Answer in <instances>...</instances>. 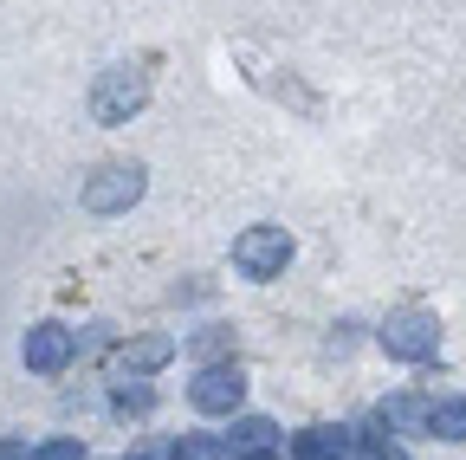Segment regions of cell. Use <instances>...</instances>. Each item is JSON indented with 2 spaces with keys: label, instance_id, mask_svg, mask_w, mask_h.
I'll return each mask as SVG.
<instances>
[{
  "label": "cell",
  "instance_id": "cell-1",
  "mask_svg": "<svg viewBox=\"0 0 466 460\" xmlns=\"http://www.w3.org/2000/svg\"><path fill=\"white\" fill-rule=\"evenodd\" d=\"M376 343H382V351H389L395 363H428V357L441 351V318H434V312H421V305L389 312Z\"/></svg>",
  "mask_w": 466,
  "mask_h": 460
},
{
  "label": "cell",
  "instance_id": "cell-2",
  "mask_svg": "<svg viewBox=\"0 0 466 460\" xmlns=\"http://www.w3.org/2000/svg\"><path fill=\"white\" fill-rule=\"evenodd\" d=\"M143 104H149L143 66H110V72L91 85V118H97V124H130Z\"/></svg>",
  "mask_w": 466,
  "mask_h": 460
},
{
  "label": "cell",
  "instance_id": "cell-3",
  "mask_svg": "<svg viewBox=\"0 0 466 460\" xmlns=\"http://www.w3.org/2000/svg\"><path fill=\"white\" fill-rule=\"evenodd\" d=\"M291 266V234L285 227H272V220H259V227H247L240 240H233V272H247V279H279Z\"/></svg>",
  "mask_w": 466,
  "mask_h": 460
},
{
  "label": "cell",
  "instance_id": "cell-4",
  "mask_svg": "<svg viewBox=\"0 0 466 460\" xmlns=\"http://www.w3.org/2000/svg\"><path fill=\"white\" fill-rule=\"evenodd\" d=\"M149 189V169L143 162H104L97 176L85 182V208L91 214H130Z\"/></svg>",
  "mask_w": 466,
  "mask_h": 460
},
{
  "label": "cell",
  "instance_id": "cell-5",
  "mask_svg": "<svg viewBox=\"0 0 466 460\" xmlns=\"http://www.w3.org/2000/svg\"><path fill=\"white\" fill-rule=\"evenodd\" d=\"M188 402L201 415H240V402H247V370L240 363H201L195 383H188Z\"/></svg>",
  "mask_w": 466,
  "mask_h": 460
},
{
  "label": "cell",
  "instance_id": "cell-6",
  "mask_svg": "<svg viewBox=\"0 0 466 460\" xmlns=\"http://www.w3.org/2000/svg\"><path fill=\"white\" fill-rule=\"evenodd\" d=\"M20 357H26V370H33V376H58V370L78 357V337L58 324V318H46V324H33V331L20 337Z\"/></svg>",
  "mask_w": 466,
  "mask_h": 460
},
{
  "label": "cell",
  "instance_id": "cell-7",
  "mask_svg": "<svg viewBox=\"0 0 466 460\" xmlns=\"http://www.w3.org/2000/svg\"><path fill=\"white\" fill-rule=\"evenodd\" d=\"M350 441H357V434H350V428H330V422H311V428H299V434H291V441H285V454H291V460H343V454H350Z\"/></svg>",
  "mask_w": 466,
  "mask_h": 460
},
{
  "label": "cell",
  "instance_id": "cell-8",
  "mask_svg": "<svg viewBox=\"0 0 466 460\" xmlns=\"http://www.w3.org/2000/svg\"><path fill=\"white\" fill-rule=\"evenodd\" d=\"M227 454L240 460V454H279V422L272 415H240L227 428Z\"/></svg>",
  "mask_w": 466,
  "mask_h": 460
},
{
  "label": "cell",
  "instance_id": "cell-9",
  "mask_svg": "<svg viewBox=\"0 0 466 460\" xmlns=\"http://www.w3.org/2000/svg\"><path fill=\"white\" fill-rule=\"evenodd\" d=\"M421 428H428L434 441H466V389L434 395V402H428V415H421Z\"/></svg>",
  "mask_w": 466,
  "mask_h": 460
},
{
  "label": "cell",
  "instance_id": "cell-10",
  "mask_svg": "<svg viewBox=\"0 0 466 460\" xmlns=\"http://www.w3.org/2000/svg\"><path fill=\"white\" fill-rule=\"evenodd\" d=\"M162 363H175V337H162V331L137 337L130 351H124V370H137V376H149V370H162Z\"/></svg>",
  "mask_w": 466,
  "mask_h": 460
},
{
  "label": "cell",
  "instance_id": "cell-11",
  "mask_svg": "<svg viewBox=\"0 0 466 460\" xmlns=\"http://www.w3.org/2000/svg\"><path fill=\"white\" fill-rule=\"evenodd\" d=\"M168 454H175V460H233V454H227V434H208V428L175 434V441H168Z\"/></svg>",
  "mask_w": 466,
  "mask_h": 460
},
{
  "label": "cell",
  "instance_id": "cell-12",
  "mask_svg": "<svg viewBox=\"0 0 466 460\" xmlns=\"http://www.w3.org/2000/svg\"><path fill=\"white\" fill-rule=\"evenodd\" d=\"M343 460H408V454H401V441H395V434H357Z\"/></svg>",
  "mask_w": 466,
  "mask_h": 460
},
{
  "label": "cell",
  "instance_id": "cell-13",
  "mask_svg": "<svg viewBox=\"0 0 466 460\" xmlns=\"http://www.w3.org/2000/svg\"><path fill=\"white\" fill-rule=\"evenodd\" d=\"M110 409H116V415H149V409H156V389H149V383H116Z\"/></svg>",
  "mask_w": 466,
  "mask_h": 460
},
{
  "label": "cell",
  "instance_id": "cell-14",
  "mask_svg": "<svg viewBox=\"0 0 466 460\" xmlns=\"http://www.w3.org/2000/svg\"><path fill=\"white\" fill-rule=\"evenodd\" d=\"M227 337H233L227 324H201L188 343H195V357H208V363H227V357H220V351H227Z\"/></svg>",
  "mask_w": 466,
  "mask_h": 460
},
{
  "label": "cell",
  "instance_id": "cell-15",
  "mask_svg": "<svg viewBox=\"0 0 466 460\" xmlns=\"http://www.w3.org/2000/svg\"><path fill=\"white\" fill-rule=\"evenodd\" d=\"M33 460H85V441L52 434V441H39V447H33Z\"/></svg>",
  "mask_w": 466,
  "mask_h": 460
},
{
  "label": "cell",
  "instance_id": "cell-16",
  "mask_svg": "<svg viewBox=\"0 0 466 460\" xmlns=\"http://www.w3.org/2000/svg\"><path fill=\"white\" fill-rule=\"evenodd\" d=\"M0 460H20V447H0Z\"/></svg>",
  "mask_w": 466,
  "mask_h": 460
},
{
  "label": "cell",
  "instance_id": "cell-17",
  "mask_svg": "<svg viewBox=\"0 0 466 460\" xmlns=\"http://www.w3.org/2000/svg\"><path fill=\"white\" fill-rule=\"evenodd\" d=\"M240 460H279V454H240Z\"/></svg>",
  "mask_w": 466,
  "mask_h": 460
}]
</instances>
